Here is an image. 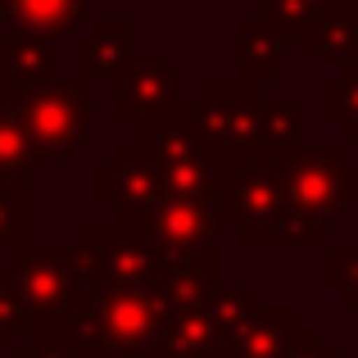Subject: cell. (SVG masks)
<instances>
[{
    "instance_id": "d6986e66",
    "label": "cell",
    "mask_w": 358,
    "mask_h": 358,
    "mask_svg": "<svg viewBox=\"0 0 358 358\" xmlns=\"http://www.w3.org/2000/svg\"><path fill=\"white\" fill-rule=\"evenodd\" d=\"M114 191H118V173H114V159H109V164L96 168V200L114 204Z\"/></svg>"
},
{
    "instance_id": "8992f818",
    "label": "cell",
    "mask_w": 358,
    "mask_h": 358,
    "mask_svg": "<svg viewBox=\"0 0 358 358\" xmlns=\"http://www.w3.org/2000/svg\"><path fill=\"white\" fill-rule=\"evenodd\" d=\"M114 173H118V191H114V204L122 213V222H136L145 227L150 213L168 200V186H164V173L159 164L150 159V150L141 141H122L118 155H114Z\"/></svg>"
},
{
    "instance_id": "7c38bea8",
    "label": "cell",
    "mask_w": 358,
    "mask_h": 358,
    "mask_svg": "<svg viewBox=\"0 0 358 358\" xmlns=\"http://www.w3.org/2000/svg\"><path fill=\"white\" fill-rule=\"evenodd\" d=\"M281 73V32L263 18H241L236 27V78L254 82H272Z\"/></svg>"
},
{
    "instance_id": "6da1fadb",
    "label": "cell",
    "mask_w": 358,
    "mask_h": 358,
    "mask_svg": "<svg viewBox=\"0 0 358 358\" xmlns=\"http://www.w3.org/2000/svg\"><path fill=\"white\" fill-rule=\"evenodd\" d=\"M281 209H286V186L277 173V155L259 145L218 150L213 218H231L245 241H272V222Z\"/></svg>"
},
{
    "instance_id": "5b68a950",
    "label": "cell",
    "mask_w": 358,
    "mask_h": 358,
    "mask_svg": "<svg viewBox=\"0 0 358 358\" xmlns=\"http://www.w3.org/2000/svg\"><path fill=\"white\" fill-rule=\"evenodd\" d=\"M173 100H177V59H127L114 73V118L122 127H145Z\"/></svg>"
},
{
    "instance_id": "30bf717a",
    "label": "cell",
    "mask_w": 358,
    "mask_h": 358,
    "mask_svg": "<svg viewBox=\"0 0 358 358\" xmlns=\"http://www.w3.org/2000/svg\"><path fill=\"white\" fill-rule=\"evenodd\" d=\"M299 55L308 64H341L345 55L358 45V14L345 5H322L304 27H299Z\"/></svg>"
},
{
    "instance_id": "4fadbf2b",
    "label": "cell",
    "mask_w": 358,
    "mask_h": 358,
    "mask_svg": "<svg viewBox=\"0 0 358 358\" xmlns=\"http://www.w3.org/2000/svg\"><path fill=\"white\" fill-rule=\"evenodd\" d=\"M304 141V105L299 100H263L259 105V150L290 155Z\"/></svg>"
},
{
    "instance_id": "5bb4252c",
    "label": "cell",
    "mask_w": 358,
    "mask_h": 358,
    "mask_svg": "<svg viewBox=\"0 0 358 358\" xmlns=\"http://www.w3.org/2000/svg\"><path fill=\"white\" fill-rule=\"evenodd\" d=\"M32 164L36 159L23 136V122H18V100L0 96V182H23Z\"/></svg>"
},
{
    "instance_id": "ffe728a7",
    "label": "cell",
    "mask_w": 358,
    "mask_h": 358,
    "mask_svg": "<svg viewBox=\"0 0 358 358\" xmlns=\"http://www.w3.org/2000/svg\"><path fill=\"white\" fill-rule=\"evenodd\" d=\"M341 78L358 82V45H354V50H350V55H345V59H341Z\"/></svg>"
},
{
    "instance_id": "8fae6325",
    "label": "cell",
    "mask_w": 358,
    "mask_h": 358,
    "mask_svg": "<svg viewBox=\"0 0 358 358\" xmlns=\"http://www.w3.org/2000/svg\"><path fill=\"white\" fill-rule=\"evenodd\" d=\"M55 69V50L41 36H14L0 41V96L5 100H23L27 91L45 87Z\"/></svg>"
},
{
    "instance_id": "ba28073f",
    "label": "cell",
    "mask_w": 358,
    "mask_h": 358,
    "mask_svg": "<svg viewBox=\"0 0 358 358\" xmlns=\"http://www.w3.org/2000/svg\"><path fill=\"white\" fill-rule=\"evenodd\" d=\"M91 0H0V23L14 27L18 36H41V41H64L87 23Z\"/></svg>"
},
{
    "instance_id": "2e32d148",
    "label": "cell",
    "mask_w": 358,
    "mask_h": 358,
    "mask_svg": "<svg viewBox=\"0 0 358 358\" xmlns=\"http://www.w3.org/2000/svg\"><path fill=\"white\" fill-rule=\"evenodd\" d=\"M18 277H23V295L32 299V304H59V295H64L59 254H23Z\"/></svg>"
},
{
    "instance_id": "7a4b0ae2",
    "label": "cell",
    "mask_w": 358,
    "mask_h": 358,
    "mask_svg": "<svg viewBox=\"0 0 358 358\" xmlns=\"http://www.w3.org/2000/svg\"><path fill=\"white\" fill-rule=\"evenodd\" d=\"M18 122L23 136L32 145V159H69L87 145L91 122H96V91L82 78H64V82H45V87L27 91L18 100Z\"/></svg>"
},
{
    "instance_id": "3957f363",
    "label": "cell",
    "mask_w": 358,
    "mask_h": 358,
    "mask_svg": "<svg viewBox=\"0 0 358 358\" xmlns=\"http://www.w3.org/2000/svg\"><path fill=\"white\" fill-rule=\"evenodd\" d=\"M277 173L286 186V200L313 213L317 222L336 218L345 204H358V164L341 155V145H317V150H290L277 155Z\"/></svg>"
},
{
    "instance_id": "e0dca14e",
    "label": "cell",
    "mask_w": 358,
    "mask_h": 358,
    "mask_svg": "<svg viewBox=\"0 0 358 358\" xmlns=\"http://www.w3.org/2000/svg\"><path fill=\"white\" fill-rule=\"evenodd\" d=\"M32 231V191L0 182V241H23Z\"/></svg>"
},
{
    "instance_id": "52a82bcc",
    "label": "cell",
    "mask_w": 358,
    "mask_h": 358,
    "mask_svg": "<svg viewBox=\"0 0 358 358\" xmlns=\"http://www.w3.org/2000/svg\"><path fill=\"white\" fill-rule=\"evenodd\" d=\"M131 41H136V23L131 18H100L73 45V78L96 82L114 78L122 64L131 59Z\"/></svg>"
},
{
    "instance_id": "ac0fdd59",
    "label": "cell",
    "mask_w": 358,
    "mask_h": 358,
    "mask_svg": "<svg viewBox=\"0 0 358 358\" xmlns=\"http://www.w3.org/2000/svg\"><path fill=\"white\" fill-rule=\"evenodd\" d=\"M322 5H331V0H263V14L259 18H263V23H272L281 36H299V27H304Z\"/></svg>"
},
{
    "instance_id": "44dd1931",
    "label": "cell",
    "mask_w": 358,
    "mask_h": 358,
    "mask_svg": "<svg viewBox=\"0 0 358 358\" xmlns=\"http://www.w3.org/2000/svg\"><path fill=\"white\" fill-rule=\"evenodd\" d=\"M336 5H345V9H354V14H358V0H336Z\"/></svg>"
},
{
    "instance_id": "9c48e42d",
    "label": "cell",
    "mask_w": 358,
    "mask_h": 358,
    "mask_svg": "<svg viewBox=\"0 0 358 358\" xmlns=\"http://www.w3.org/2000/svg\"><path fill=\"white\" fill-rule=\"evenodd\" d=\"M145 231L159 250H177V254L200 250V245L213 241V209L204 200H177V195H168V200L150 213Z\"/></svg>"
},
{
    "instance_id": "277c9868",
    "label": "cell",
    "mask_w": 358,
    "mask_h": 358,
    "mask_svg": "<svg viewBox=\"0 0 358 358\" xmlns=\"http://www.w3.org/2000/svg\"><path fill=\"white\" fill-rule=\"evenodd\" d=\"M195 105V122H200V136L218 150H241V145H259V87L245 78L231 82H209L204 78L191 96Z\"/></svg>"
},
{
    "instance_id": "9a60e30c",
    "label": "cell",
    "mask_w": 358,
    "mask_h": 358,
    "mask_svg": "<svg viewBox=\"0 0 358 358\" xmlns=\"http://www.w3.org/2000/svg\"><path fill=\"white\" fill-rule=\"evenodd\" d=\"M317 109H322V122L345 131V141H358V82L350 78H327L322 91H317Z\"/></svg>"
}]
</instances>
